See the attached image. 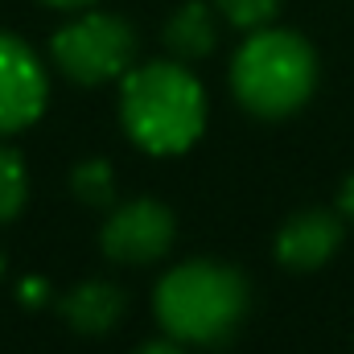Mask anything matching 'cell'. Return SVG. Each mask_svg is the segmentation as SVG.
<instances>
[{
  "label": "cell",
  "mask_w": 354,
  "mask_h": 354,
  "mask_svg": "<svg viewBox=\"0 0 354 354\" xmlns=\"http://www.w3.org/2000/svg\"><path fill=\"white\" fill-rule=\"evenodd\" d=\"M252 305V288L243 272L218 260H189L161 276L153 292V313L161 330L177 342L194 346H218L227 342Z\"/></svg>",
  "instance_id": "1"
},
{
  "label": "cell",
  "mask_w": 354,
  "mask_h": 354,
  "mask_svg": "<svg viewBox=\"0 0 354 354\" xmlns=\"http://www.w3.org/2000/svg\"><path fill=\"white\" fill-rule=\"evenodd\" d=\"M124 132L157 157L185 153L206 128V95L181 62H149L120 87Z\"/></svg>",
  "instance_id": "2"
},
{
  "label": "cell",
  "mask_w": 354,
  "mask_h": 354,
  "mask_svg": "<svg viewBox=\"0 0 354 354\" xmlns=\"http://www.w3.org/2000/svg\"><path fill=\"white\" fill-rule=\"evenodd\" d=\"M231 87L252 115L284 120L317 87V54L292 29H256L231 62Z\"/></svg>",
  "instance_id": "3"
},
{
  "label": "cell",
  "mask_w": 354,
  "mask_h": 354,
  "mask_svg": "<svg viewBox=\"0 0 354 354\" xmlns=\"http://www.w3.org/2000/svg\"><path fill=\"white\" fill-rule=\"evenodd\" d=\"M50 54L66 79H75L79 87H95L128 75L136 58V33L111 12H87L50 37Z\"/></svg>",
  "instance_id": "4"
},
{
  "label": "cell",
  "mask_w": 354,
  "mask_h": 354,
  "mask_svg": "<svg viewBox=\"0 0 354 354\" xmlns=\"http://www.w3.org/2000/svg\"><path fill=\"white\" fill-rule=\"evenodd\" d=\"M174 210L165 202L136 198V202H124L111 210L99 243H103V256L115 264H153L174 248Z\"/></svg>",
  "instance_id": "5"
},
{
  "label": "cell",
  "mask_w": 354,
  "mask_h": 354,
  "mask_svg": "<svg viewBox=\"0 0 354 354\" xmlns=\"http://www.w3.org/2000/svg\"><path fill=\"white\" fill-rule=\"evenodd\" d=\"M46 99L50 87L37 54L21 37L0 33V136L29 128L46 111Z\"/></svg>",
  "instance_id": "6"
},
{
  "label": "cell",
  "mask_w": 354,
  "mask_h": 354,
  "mask_svg": "<svg viewBox=\"0 0 354 354\" xmlns=\"http://www.w3.org/2000/svg\"><path fill=\"white\" fill-rule=\"evenodd\" d=\"M342 248V218L330 210H301L276 235V260L292 272H313Z\"/></svg>",
  "instance_id": "7"
},
{
  "label": "cell",
  "mask_w": 354,
  "mask_h": 354,
  "mask_svg": "<svg viewBox=\"0 0 354 354\" xmlns=\"http://www.w3.org/2000/svg\"><path fill=\"white\" fill-rule=\"evenodd\" d=\"M124 309H128L124 288H115L107 280H83L79 288H71L62 297V317L79 334H107V330H115Z\"/></svg>",
  "instance_id": "8"
},
{
  "label": "cell",
  "mask_w": 354,
  "mask_h": 354,
  "mask_svg": "<svg viewBox=\"0 0 354 354\" xmlns=\"http://www.w3.org/2000/svg\"><path fill=\"white\" fill-rule=\"evenodd\" d=\"M214 12H218V8L189 0V4H181L174 17H169L165 41H169V50H174L181 62H185V58H206V54L214 50V41H218V21H214Z\"/></svg>",
  "instance_id": "9"
},
{
  "label": "cell",
  "mask_w": 354,
  "mask_h": 354,
  "mask_svg": "<svg viewBox=\"0 0 354 354\" xmlns=\"http://www.w3.org/2000/svg\"><path fill=\"white\" fill-rule=\"evenodd\" d=\"M29 194V177H25V161L17 149H0V223H12L25 206Z\"/></svg>",
  "instance_id": "10"
},
{
  "label": "cell",
  "mask_w": 354,
  "mask_h": 354,
  "mask_svg": "<svg viewBox=\"0 0 354 354\" xmlns=\"http://www.w3.org/2000/svg\"><path fill=\"white\" fill-rule=\"evenodd\" d=\"M71 185H75V194H79L83 206L103 210V206L115 202V177H111V165L107 161H83L75 169V177H71Z\"/></svg>",
  "instance_id": "11"
},
{
  "label": "cell",
  "mask_w": 354,
  "mask_h": 354,
  "mask_svg": "<svg viewBox=\"0 0 354 354\" xmlns=\"http://www.w3.org/2000/svg\"><path fill=\"white\" fill-rule=\"evenodd\" d=\"M214 8H218V12L227 17V25H235V29H264L268 21L276 17L280 0H218Z\"/></svg>",
  "instance_id": "12"
},
{
  "label": "cell",
  "mask_w": 354,
  "mask_h": 354,
  "mask_svg": "<svg viewBox=\"0 0 354 354\" xmlns=\"http://www.w3.org/2000/svg\"><path fill=\"white\" fill-rule=\"evenodd\" d=\"M136 354H185V351H181V342H177V338H165V342L157 338V342H145Z\"/></svg>",
  "instance_id": "13"
},
{
  "label": "cell",
  "mask_w": 354,
  "mask_h": 354,
  "mask_svg": "<svg viewBox=\"0 0 354 354\" xmlns=\"http://www.w3.org/2000/svg\"><path fill=\"white\" fill-rule=\"evenodd\" d=\"M342 214L354 223V174L346 177V185H342Z\"/></svg>",
  "instance_id": "14"
},
{
  "label": "cell",
  "mask_w": 354,
  "mask_h": 354,
  "mask_svg": "<svg viewBox=\"0 0 354 354\" xmlns=\"http://www.w3.org/2000/svg\"><path fill=\"white\" fill-rule=\"evenodd\" d=\"M21 297H25V301H41V297H46V284H37V280H33V284H25V288H21Z\"/></svg>",
  "instance_id": "15"
},
{
  "label": "cell",
  "mask_w": 354,
  "mask_h": 354,
  "mask_svg": "<svg viewBox=\"0 0 354 354\" xmlns=\"http://www.w3.org/2000/svg\"><path fill=\"white\" fill-rule=\"evenodd\" d=\"M46 4H54V8H83V4H95V0H46Z\"/></svg>",
  "instance_id": "16"
},
{
  "label": "cell",
  "mask_w": 354,
  "mask_h": 354,
  "mask_svg": "<svg viewBox=\"0 0 354 354\" xmlns=\"http://www.w3.org/2000/svg\"><path fill=\"white\" fill-rule=\"evenodd\" d=\"M0 276H4V256H0Z\"/></svg>",
  "instance_id": "17"
}]
</instances>
